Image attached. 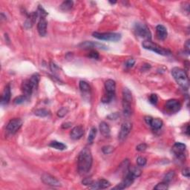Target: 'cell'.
<instances>
[{
	"label": "cell",
	"instance_id": "21",
	"mask_svg": "<svg viewBox=\"0 0 190 190\" xmlns=\"http://www.w3.org/2000/svg\"><path fill=\"white\" fill-rule=\"evenodd\" d=\"M100 131L104 137H108L110 135L111 129L109 126L106 122H101L100 123Z\"/></svg>",
	"mask_w": 190,
	"mask_h": 190
},
{
	"label": "cell",
	"instance_id": "5",
	"mask_svg": "<svg viewBox=\"0 0 190 190\" xmlns=\"http://www.w3.org/2000/svg\"><path fill=\"white\" fill-rule=\"evenodd\" d=\"M93 37L94 38L100 40H106V41H111V42H117V41L121 40L120 34L118 33H100V32H94L93 33Z\"/></svg>",
	"mask_w": 190,
	"mask_h": 190
},
{
	"label": "cell",
	"instance_id": "4",
	"mask_svg": "<svg viewBox=\"0 0 190 190\" xmlns=\"http://www.w3.org/2000/svg\"><path fill=\"white\" fill-rule=\"evenodd\" d=\"M134 30L136 35L138 37H142L146 40H151L152 38V34H151L149 28L146 24L141 23V22H137L135 25Z\"/></svg>",
	"mask_w": 190,
	"mask_h": 190
},
{
	"label": "cell",
	"instance_id": "42",
	"mask_svg": "<svg viewBox=\"0 0 190 190\" xmlns=\"http://www.w3.org/2000/svg\"><path fill=\"white\" fill-rule=\"evenodd\" d=\"M38 11H39V13H40V14L41 19H42V18H45V16H47L48 14L46 13V11H45V10L43 9V8L41 7V6H40V7H39Z\"/></svg>",
	"mask_w": 190,
	"mask_h": 190
},
{
	"label": "cell",
	"instance_id": "10",
	"mask_svg": "<svg viewBox=\"0 0 190 190\" xmlns=\"http://www.w3.org/2000/svg\"><path fill=\"white\" fill-rule=\"evenodd\" d=\"M186 150V145L182 142H175L172 147V152L175 154V156L179 159L184 158V152Z\"/></svg>",
	"mask_w": 190,
	"mask_h": 190
},
{
	"label": "cell",
	"instance_id": "47",
	"mask_svg": "<svg viewBox=\"0 0 190 190\" xmlns=\"http://www.w3.org/2000/svg\"><path fill=\"white\" fill-rule=\"evenodd\" d=\"M70 126H71V123H63V125H62V128H63V129H68V128H69Z\"/></svg>",
	"mask_w": 190,
	"mask_h": 190
},
{
	"label": "cell",
	"instance_id": "2",
	"mask_svg": "<svg viewBox=\"0 0 190 190\" xmlns=\"http://www.w3.org/2000/svg\"><path fill=\"white\" fill-rule=\"evenodd\" d=\"M172 75L175 81L183 89L188 90L189 88V79L184 70L182 68L175 67L172 69Z\"/></svg>",
	"mask_w": 190,
	"mask_h": 190
},
{
	"label": "cell",
	"instance_id": "8",
	"mask_svg": "<svg viewBox=\"0 0 190 190\" xmlns=\"http://www.w3.org/2000/svg\"><path fill=\"white\" fill-rule=\"evenodd\" d=\"M135 177L133 175L131 174L130 172H127V174L126 175L125 178H124L123 181H122L120 183H119L117 186H116L115 187H114V189H124L126 188H128L129 186H130L135 181Z\"/></svg>",
	"mask_w": 190,
	"mask_h": 190
},
{
	"label": "cell",
	"instance_id": "27",
	"mask_svg": "<svg viewBox=\"0 0 190 190\" xmlns=\"http://www.w3.org/2000/svg\"><path fill=\"white\" fill-rule=\"evenodd\" d=\"M73 5H74L73 1H70V0L65 1L63 2L61 4V5H60V9L64 11H68V10H70L72 7H73Z\"/></svg>",
	"mask_w": 190,
	"mask_h": 190
},
{
	"label": "cell",
	"instance_id": "45",
	"mask_svg": "<svg viewBox=\"0 0 190 190\" xmlns=\"http://www.w3.org/2000/svg\"><path fill=\"white\" fill-rule=\"evenodd\" d=\"M152 119H153V117H151V116H146V117H144L145 122L146 123V124H148L149 126L150 125V123H151V121H152Z\"/></svg>",
	"mask_w": 190,
	"mask_h": 190
},
{
	"label": "cell",
	"instance_id": "31",
	"mask_svg": "<svg viewBox=\"0 0 190 190\" xmlns=\"http://www.w3.org/2000/svg\"><path fill=\"white\" fill-rule=\"evenodd\" d=\"M80 88L83 92H88L90 91V86L86 81H80L79 84Z\"/></svg>",
	"mask_w": 190,
	"mask_h": 190
},
{
	"label": "cell",
	"instance_id": "34",
	"mask_svg": "<svg viewBox=\"0 0 190 190\" xmlns=\"http://www.w3.org/2000/svg\"><path fill=\"white\" fill-rule=\"evenodd\" d=\"M114 149V148L111 146H105L102 148V151L104 154L106 155H109V154H111V152H113Z\"/></svg>",
	"mask_w": 190,
	"mask_h": 190
},
{
	"label": "cell",
	"instance_id": "14",
	"mask_svg": "<svg viewBox=\"0 0 190 190\" xmlns=\"http://www.w3.org/2000/svg\"><path fill=\"white\" fill-rule=\"evenodd\" d=\"M84 135V129L81 126H75L74 128L71 129V132H70V136L71 138L73 140H79Z\"/></svg>",
	"mask_w": 190,
	"mask_h": 190
},
{
	"label": "cell",
	"instance_id": "41",
	"mask_svg": "<svg viewBox=\"0 0 190 190\" xmlns=\"http://www.w3.org/2000/svg\"><path fill=\"white\" fill-rule=\"evenodd\" d=\"M82 183H83V184L86 185V186H91V185L94 183V181H93L92 179H91V178H85V179H83Z\"/></svg>",
	"mask_w": 190,
	"mask_h": 190
},
{
	"label": "cell",
	"instance_id": "49",
	"mask_svg": "<svg viewBox=\"0 0 190 190\" xmlns=\"http://www.w3.org/2000/svg\"><path fill=\"white\" fill-rule=\"evenodd\" d=\"M116 2H111V1H109V3H111V4H112V5L115 4Z\"/></svg>",
	"mask_w": 190,
	"mask_h": 190
},
{
	"label": "cell",
	"instance_id": "32",
	"mask_svg": "<svg viewBox=\"0 0 190 190\" xmlns=\"http://www.w3.org/2000/svg\"><path fill=\"white\" fill-rule=\"evenodd\" d=\"M169 188V184L166 181H163L161 183H159L158 184H157L156 186L154 187V189L157 190H166Z\"/></svg>",
	"mask_w": 190,
	"mask_h": 190
},
{
	"label": "cell",
	"instance_id": "44",
	"mask_svg": "<svg viewBox=\"0 0 190 190\" xmlns=\"http://www.w3.org/2000/svg\"><path fill=\"white\" fill-rule=\"evenodd\" d=\"M120 117V114H118V113H112V114H111L110 115L108 116V118H109L110 120H116L117 118V117Z\"/></svg>",
	"mask_w": 190,
	"mask_h": 190
},
{
	"label": "cell",
	"instance_id": "43",
	"mask_svg": "<svg viewBox=\"0 0 190 190\" xmlns=\"http://www.w3.org/2000/svg\"><path fill=\"white\" fill-rule=\"evenodd\" d=\"M182 174L184 177H186V178H189L190 172H189V169L188 167L185 168L182 171Z\"/></svg>",
	"mask_w": 190,
	"mask_h": 190
},
{
	"label": "cell",
	"instance_id": "19",
	"mask_svg": "<svg viewBox=\"0 0 190 190\" xmlns=\"http://www.w3.org/2000/svg\"><path fill=\"white\" fill-rule=\"evenodd\" d=\"M37 16H38V12H33L29 15L28 17L27 18V19L25 20L24 23V26L25 28L28 29L32 28V26L34 25V22L37 20Z\"/></svg>",
	"mask_w": 190,
	"mask_h": 190
},
{
	"label": "cell",
	"instance_id": "11",
	"mask_svg": "<svg viewBox=\"0 0 190 190\" xmlns=\"http://www.w3.org/2000/svg\"><path fill=\"white\" fill-rule=\"evenodd\" d=\"M165 107L169 111L172 113H176L181 109V103L177 100H169L166 103Z\"/></svg>",
	"mask_w": 190,
	"mask_h": 190
},
{
	"label": "cell",
	"instance_id": "17",
	"mask_svg": "<svg viewBox=\"0 0 190 190\" xmlns=\"http://www.w3.org/2000/svg\"><path fill=\"white\" fill-rule=\"evenodd\" d=\"M21 88H22V91L23 92V94L27 96L28 97L31 96L33 91H34L31 85L30 82H29V80H25L22 82Z\"/></svg>",
	"mask_w": 190,
	"mask_h": 190
},
{
	"label": "cell",
	"instance_id": "25",
	"mask_svg": "<svg viewBox=\"0 0 190 190\" xmlns=\"http://www.w3.org/2000/svg\"><path fill=\"white\" fill-rule=\"evenodd\" d=\"M49 146H50L51 147H52V148L55 149L60 150V151L66 149V148H67L66 145H65V144L61 142L56 141V140H54V141H52Z\"/></svg>",
	"mask_w": 190,
	"mask_h": 190
},
{
	"label": "cell",
	"instance_id": "9",
	"mask_svg": "<svg viewBox=\"0 0 190 190\" xmlns=\"http://www.w3.org/2000/svg\"><path fill=\"white\" fill-rule=\"evenodd\" d=\"M132 123H130L129 121H126V122L123 123L118 136L120 140H123L124 139H126V137L127 136L129 135V134L130 133L131 130H132Z\"/></svg>",
	"mask_w": 190,
	"mask_h": 190
},
{
	"label": "cell",
	"instance_id": "35",
	"mask_svg": "<svg viewBox=\"0 0 190 190\" xmlns=\"http://www.w3.org/2000/svg\"><path fill=\"white\" fill-rule=\"evenodd\" d=\"M68 109L65 107L61 108L58 111H57V116L60 117H63L66 115V114L68 113Z\"/></svg>",
	"mask_w": 190,
	"mask_h": 190
},
{
	"label": "cell",
	"instance_id": "30",
	"mask_svg": "<svg viewBox=\"0 0 190 190\" xmlns=\"http://www.w3.org/2000/svg\"><path fill=\"white\" fill-rule=\"evenodd\" d=\"M97 135V129L95 127L91 128V131L89 132V135H88V143L91 144L93 142H94L95 137H96Z\"/></svg>",
	"mask_w": 190,
	"mask_h": 190
},
{
	"label": "cell",
	"instance_id": "16",
	"mask_svg": "<svg viewBox=\"0 0 190 190\" xmlns=\"http://www.w3.org/2000/svg\"><path fill=\"white\" fill-rule=\"evenodd\" d=\"M47 25L48 22L45 18L40 19V22L37 24V31L41 37H45L47 34Z\"/></svg>",
	"mask_w": 190,
	"mask_h": 190
},
{
	"label": "cell",
	"instance_id": "48",
	"mask_svg": "<svg viewBox=\"0 0 190 190\" xmlns=\"http://www.w3.org/2000/svg\"><path fill=\"white\" fill-rule=\"evenodd\" d=\"M185 133H186L187 135H189V125L186 126V131H185Z\"/></svg>",
	"mask_w": 190,
	"mask_h": 190
},
{
	"label": "cell",
	"instance_id": "26",
	"mask_svg": "<svg viewBox=\"0 0 190 190\" xmlns=\"http://www.w3.org/2000/svg\"><path fill=\"white\" fill-rule=\"evenodd\" d=\"M129 172H130L131 174L133 175L135 178H138L139 176L141 175V169H139L138 167H136V166H129L128 167V171Z\"/></svg>",
	"mask_w": 190,
	"mask_h": 190
},
{
	"label": "cell",
	"instance_id": "15",
	"mask_svg": "<svg viewBox=\"0 0 190 190\" xmlns=\"http://www.w3.org/2000/svg\"><path fill=\"white\" fill-rule=\"evenodd\" d=\"M156 35L159 40H164L168 36L166 28L163 25H158L156 27Z\"/></svg>",
	"mask_w": 190,
	"mask_h": 190
},
{
	"label": "cell",
	"instance_id": "33",
	"mask_svg": "<svg viewBox=\"0 0 190 190\" xmlns=\"http://www.w3.org/2000/svg\"><path fill=\"white\" fill-rule=\"evenodd\" d=\"M174 176H175V172L174 171L169 172L167 173L166 175H165L164 181H166V182L169 183V181H171L173 179Z\"/></svg>",
	"mask_w": 190,
	"mask_h": 190
},
{
	"label": "cell",
	"instance_id": "36",
	"mask_svg": "<svg viewBox=\"0 0 190 190\" xmlns=\"http://www.w3.org/2000/svg\"><path fill=\"white\" fill-rule=\"evenodd\" d=\"M146 159L144 157H139L137 159V163L138 166H143L146 164Z\"/></svg>",
	"mask_w": 190,
	"mask_h": 190
},
{
	"label": "cell",
	"instance_id": "20",
	"mask_svg": "<svg viewBox=\"0 0 190 190\" xmlns=\"http://www.w3.org/2000/svg\"><path fill=\"white\" fill-rule=\"evenodd\" d=\"M11 87L9 85H8L5 88L4 91H3L2 95L1 97V103L2 105H7L9 103L10 100H11Z\"/></svg>",
	"mask_w": 190,
	"mask_h": 190
},
{
	"label": "cell",
	"instance_id": "28",
	"mask_svg": "<svg viewBox=\"0 0 190 190\" xmlns=\"http://www.w3.org/2000/svg\"><path fill=\"white\" fill-rule=\"evenodd\" d=\"M28 99H29V97H28L25 96V95L22 94L19 97H16L15 99L14 100V103L16 105H20V104H22V103H25L26 101L28 100Z\"/></svg>",
	"mask_w": 190,
	"mask_h": 190
},
{
	"label": "cell",
	"instance_id": "22",
	"mask_svg": "<svg viewBox=\"0 0 190 190\" xmlns=\"http://www.w3.org/2000/svg\"><path fill=\"white\" fill-rule=\"evenodd\" d=\"M40 76L39 74L36 73L34 74L31 77L30 80H29V82H30L31 85L33 89H37V87H38L39 83H40Z\"/></svg>",
	"mask_w": 190,
	"mask_h": 190
},
{
	"label": "cell",
	"instance_id": "29",
	"mask_svg": "<svg viewBox=\"0 0 190 190\" xmlns=\"http://www.w3.org/2000/svg\"><path fill=\"white\" fill-rule=\"evenodd\" d=\"M34 114H35V115L38 116V117H45L50 114V111L45 109H40L36 110L35 112H34Z\"/></svg>",
	"mask_w": 190,
	"mask_h": 190
},
{
	"label": "cell",
	"instance_id": "6",
	"mask_svg": "<svg viewBox=\"0 0 190 190\" xmlns=\"http://www.w3.org/2000/svg\"><path fill=\"white\" fill-rule=\"evenodd\" d=\"M22 125V120L19 118H14L8 122L7 126H6V131L10 135H14L17 132V131L20 129Z\"/></svg>",
	"mask_w": 190,
	"mask_h": 190
},
{
	"label": "cell",
	"instance_id": "13",
	"mask_svg": "<svg viewBox=\"0 0 190 190\" xmlns=\"http://www.w3.org/2000/svg\"><path fill=\"white\" fill-rule=\"evenodd\" d=\"M111 183L106 179H100L99 181L94 182L90 186V188L93 189H107L110 186Z\"/></svg>",
	"mask_w": 190,
	"mask_h": 190
},
{
	"label": "cell",
	"instance_id": "1",
	"mask_svg": "<svg viewBox=\"0 0 190 190\" xmlns=\"http://www.w3.org/2000/svg\"><path fill=\"white\" fill-rule=\"evenodd\" d=\"M78 171L80 174H86L91 170L93 158L91 150L88 148L83 149L78 155Z\"/></svg>",
	"mask_w": 190,
	"mask_h": 190
},
{
	"label": "cell",
	"instance_id": "12",
	"mask_svg": "<svg viewBox=\"0 0 190 190\" xmlns=\"http://www.w3.org/2000/svg\"><path fill=\"white\" fill-rule=\"evenodd\" d=\"M80 47L84 49H89L96 48H100L103 49V50H106V49L108 48V47L106 46V45H103V44L98 43V42H88V41H86V42H83V43L80 44Z\"/></svg>",
	"mask_w": 190,
	"mask_h": 190
},
{
	"label": "cell",
	"instance_id": "3",
	"mask_svg": "<svg viewBox=\"0 0 190 190\" xmlns=\"http://www.w3.org/2000/svg\"><path fill=\"white\" fill-rule=\"evenodd\" d=\"M142 45L145 49L152 51L155 52L160 55L169 56L171 54V51L169 49L163 48V47L160 46L158 44L152 42L151 40H145L142 42Z\"/></svg>",
	"mask_w": 190,
	"mask_h": 190
},
{
	"label": "cell",
	"instance_id": "24",
	"mask_svg": "<svg viewBox=\"0 0 190 190\" xmlns=\"http://www.w3.org/2000/svg\"><path fill=\"white\" fill-rule=\"evenodd\" d=\"M123 101L126 102H132V95L130 90L127 88H124L123 90Z\"/></svg>",
	"mask_w": 190,
	"mask_h": 190
},
{
	"label": "cell",
	"instance_id": "7",
	"mask_svg": "<svg viewBox=\"0 0 190 190\" xmlns=\"http://www.w3.org/2000/svg\"><path fill=\"white\" fill-rule=\"evenodd\" d=\"M41 180H42L43 183L48 185V186H54V187H59V186H61V183L60 182V181H58L55 177L52 176L51 175L48 174V173H44L41 176Z\"/></svg>",
	"mask_w": 190,
	"mask_h": 190
},
{
	"label": "cell",
	"instance_id": "37",
	"mask_svg": "<svg viewBox=\"0 0 190 190\" xmlns=\"http://www.w3.org/2000/svg\"><path fill=\"white\" fill-rule=\"evenodd\" d=\"M88 57H89L90 58L95 59V60H97V59L100 58V55H99V54H98V52L96 51H94V50L91 51H90V53L88 54Z\"/></svg>",
	"mask_w": 190,
	"mask_h": 190
},
{
	"label": "cell",
	"instance_id": "38",
	"mask_svg": "<svg viewBox=\"0 0 190 190\" xmlns=\"http://www.w3.org/2000/svg\"><path fill=\"white\" fill-rule=\"evenodd\" d=\"M158 97L157 96V94H152L149 96V102L153 105H156L157 103H158Z\"/></svg>",
	"mask_w": 190,
	"mask_h": 190
},
{
	"label": "cell",
	"instance_id": "23",
	"mask_svg": "<svg viewBox=\"0 0 190 190\" xmlns=\"http://www.w3.org/2000/svg\"><path fill=\"white\" fill-rule=\"evenodd\" d=\"M163 125V121L159 118H153L150 123V126L154 129V130H158L161 129Z\"/></svg>",
	"mask_w": 190,
	"mask_h": 190
},
{
	"label": "cell",
	"instance_id": "40",
	"mask_svg": "<svg viewBox=\"0 0 190 190\" xmlns=\"http://www.w3.org/2000/svg\"><path fill=\"white\" fill-rule=\"evenodd\" d=\"M147 147H148V146L146 143H141L139 144V145L136 147V149L139 151V152H144V151L146 149Z\"/></svg>",
	"mask_w": 190,
	"mask_h": 190
},
{
	"label": "cell",
	"instance_id": "18",
	"mask_svg": "<svg viewBox=\"0 0 190 190\" xmlns=\"http://www.w3.org/2000/svg\"><path fill=\"white\" fill-rule=\"evenodd\" d=\"M105 88H106V94L114 95L116 89V83L113 80H108L105 83Z\"/></svg>",
	"mask_w": 190,
	"mask_h": 190
},
{
	"label": "cell",
	"instance_id": "39",
	"mask_svg": "<svg viewBox=\"0 0 190 190\" xmlns=\"http://www.w3.org/2000/svg\"><path fill=\"white\" fill-rule=\"evenodd\" d=\"M135 64V60L134 59H129L126 62V67L127 68H132L134 66V65Z\"/></svg>",
	"mask_w": 190,
	"mask_h": 190
},
{
	"label": "cell",
	"instance_id": "46",
	"mask_svg": "<svg viewBox=\"0 0 190 190\" xmlns=\"http://www.w3.org/2000/svg\"><path fill=\"white\" fill-rule=\"evenodd\" d=\"M189 48H190V44H189V40L186 41V42L185 43V48L187 53H189Z\"/></svg>",
	"mask_w": 190,
	"mask_h": 190
}]
</instances>
